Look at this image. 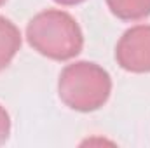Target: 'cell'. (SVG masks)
<instances>
[{
  "label": "cell",
  "mask_w": 150,
  "mask_h": 148,
  "mask_svg": "<svg viewBox=\"0 0 150 148\" xmlns=\"http://www.w3.org/2000/svg\"><path fill=\"white\" fill-rule=\"evenodd\" d=\"M54 2L59 4V5H79V4H82L86 0H54Z\"/></svg>",
  "instance_id": "52a82bcc"
},
{
  "label": "cell",
  "mask_w": 150,
  "mask_h": 148,
  "mask_svg": "<svg viewBox=\"0 0 150 148\" xmlns=\"http://www.w3.org/2000/svg\"><path fill=\"white\" fill-rule=\"evenodd\" d=\"M112 94L110 73L93 61L67 65L58 78V96L70 110L89 113L108 101Z\"/></svg>",
  "instance_id": "7a4b0ae2"
},
{
  "label": "cell",
  "mask_w": 150,
  "mask_h": 148,
  "mask_svg": "<svg viewBox=\"0 0 150 148\" xmlns=\"http://www.w3.org/2000/svg\"><path fill=\"white\" fill-rule=\"evenodd\" d=\"M26 40L38 54L54 61H70L82 52L84 33L72 14L47 9L35 14L26 26Z\"/></svg>",
  "instance_id": "6da1fadb"
},
{
  "label": "cell",
  "mask_w": 150,
  "mask_h": 148,
  "mask_svg": "<svg viewBox=\"0 0 150 148\" xmlns=\"http://www.w3.org/2000/svg\"><path fill=\"white\" fill-rule=\"evenodd\" d=\"M5 2H7V0H0V7H2V5H4Z\"/></svg>",
  "instance_id": "ba28073f"
},
{
  "label": "cell",
  "mask_w": 150,
  "mask_h": 148,
  "mask_svg": "<svg viewBox=\"0 0 150 148\" xmlns=\"http://www.w3.org/2000/svg\"><path fill=\"white\" fill-rule=\"evenodd\" d=\"M21 49V32L7 18L0 16V72L5 70Z\"/></svg>",
  "instance_id": "277c9868"
},
{
  "label": "cell",
  "mask_w": 150,
  "mask_h": 148,
  "mask_svg": "<svg viewBox=\"0 0 150 148\" xmlns=\"http://www.w3.org/2000/svg\"><path fill=\"white\" fill-rule=\"evenodd\" d=\"M9 136H11V117L7 110L0 105V145L7 143Z\"/></svg>",
  "instance_id": "8992f818"
},
{
  "label": "cell",
  "mask_w": 150,
  "mask_h": 148,
  "mask_svg": "<svg viewBox=\"0 0 150 148\" xmlns=\"http://www.w3.org/2000/svg\"><path fill=\"white\" fill-rule=\"evenodd\" d=\"M110 12L122 21H140L150 16V0H105Z\"/></svg>",
  "instance_id": "5b68a950"
},
{
  "label": "cell",
  "mask_w": 150,
  "mask_h": 148,
  "mask_svg": "<svg viewBox=\"0 0 150 148\" xmlns=\"http://www.w3.org/2000/svg\"><path fill=\"white\" fill-rule=\"evenodd\" d=\"M117 65L131 73H150V25H136L115 45Z\"/></svg>",
  "instance_id": "3957f363"
}]
</instances>
